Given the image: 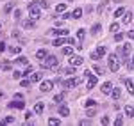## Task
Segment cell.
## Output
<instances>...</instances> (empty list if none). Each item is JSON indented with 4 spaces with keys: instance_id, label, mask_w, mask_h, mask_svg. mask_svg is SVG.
<instances>
[{
    "instance_id": "35",
    "label": "cell",
    "mask_w": 134,
    "mask_h": 126,
    "mask_svg": "<svg viewBox=\"0 0 134 126\" xmlns=\"http://www.w3.org/2000/svg\"><path fill=\"white\" fill-rule=\"evenodd\" d=\"M2 69H4V71H9V69H11V64L9 62H4V64H2Z\"/></svg>"
},
{
    "instance_id": "39",
    "label": "cell",
    "mask_w": 134,
    "mask_h": 126,
    "mask_svg": "<svg viewBox=\"0 0 134 126\" xmlns=\"http://www.w3.org/2000/svg\"><path fill=\"white\" fill-rule=\"evenodd\" d=\"M18 62H20V64H29V61H27V57H20Z\"/></svg>"
},
{
    "instance_id": "17",
    "label": "cell",
    "mask_w": 134,
    "mask_h": 126,
    "mask_svg": "<svg viewBox=\"0 0 134 126\" xmlns=\"http://www.w3.org/2000/svg\"><path fill=\"white\" fill-rule=\"evenodd\" d=\"M125 116H127V117H132L134 116V107H131V105L125 107Z\"/></svg>"
},
{
    "instance_id": "19",
    "label": "cell",
    "mask_w": 134,
    "mask_h": 126,
    "mask_svg": "<svg viewBox=\"0 0 134 126\" xmlns=\"http://www.w3.org/2000/svg\"><path fill=\"white\" fill-rule=\"evenodd\" d=\"M72 53H73L72 46H64V48H63V55H72Z\"/></svg>"
},
{
    "instance_id": "4",
    "label": "cell",
    "mask_w": 134,
    "mask_h": 126,
    "mask_svg": "<svg viewBox=\"0 0 134 126\" xmlns=\"http://www.w3.org/2000/svg\"><path fill=\"white\" fill-rule=\"evenodd\" d=\"M84 76L88 78V89H93V87L97 85V76L90 73V69H86V71H84Z\"/></svg>"
},
{
    "instance_id": "9",
    "label": "cell",
    "mask_w": 134,
    "mask_h": 126,
    "mask_svg": "<svg viewBox=\"0 0 134 126\" xmlns=\"http://www.w3.org/2000/svg\"><path fill=\"white\" fill-rule=\"evenodd\" d=\"M111 91H113V84H111V82H105V84L102 85V92L104 94H111Z\"/></svg>"
},
{
    "instance_id": "33",
    "label": "cell",
    "mask_w": 134,
    "mask_h": 126,
    "mask_svg": "<svg viewBox=\"0 0 134 126\" xmlns=\"http://www.w3.org/2000/svg\"><path fill=\"white\" fill-rule=\"evenodd\" d=\"M84 36H86L84 29H79V32H77V37H79V39H84Z\"/></svg>"
},
{
    "instance_id": "34",
    "label": "cell",
    "mask_w": 134,
    "mask_h": 126,
    "mask_svg": "<svg viewBox=\"0 0 134 126\" xmlns=\"http://www.w3.org/2000/svg\"><path fill=\"white\" fill-rule=\"evenodd\" d=\"M114 39H116V41L120 43L122 39H124V34H120V32H116V34H114Z\"/></svg>"
},
{
    "instance_id": "10",
    "label": "cell",
    "mask_w": 134,
    "mask_h": 126,
    "mask_svg": "<svg viewBox=\"0 0 134 126\" xmlns=\"http://www.w3.org/2000/svg\"><path fill=\"white\" fill-rule=\"evenodd\" d=\"M124 82H125V85H127V91L132 94V92H134V82H132V80H129V78H125Z\"/></svg>"
},
{
    "instance_id": "45",
    "label": "cell",
    "mask_w": 134,
    "mask_h": 126,
    "mask_svg": "<svg viewBox=\"0 0 134 126\" xmlns=\"http://www.w3.org/2000/svg\"><path fill=\"white\" fill-rule=\"evenodd\" d=\"M98 57H100V55H98V53H97V52H95V53H91V59H93V61H97Z\"/></svg>"
},
{
    "instance_id": "16",
    "label": "cell",
    "mask_w": 134,
    "mask_h": 126,
    "mask_svg": "<svg viewBox=\"0 0 134 126\" xmlns=\"http://www.w3.org/2000/svg\"><path fill=\"white\" fill-rule=\"evenodd\" d=\"M47 55H48V52H47V50H38V52H36V57H38L40 61H43Z\"/></svg>"
},
{
    "instance_id": "8",
    "label": "cell",
    "mask_w": 134,
    "mask_h": 126,
    "mask_svg": "<svg viewBox=\"0 0 134 126\" xmlns=\"http://www.w3.org/2000/svg\"><path fill=\"white\" fill-rule=\"evenodd\" d=\"M9 108H25V101H16V98H14V101L9 103Z\"/></svg>"
},
{
    "instance_id": "21",
    "label": "cell",
    "mask_w": 134,
    "mask_h": 126,
    "mask_svg": "<svg viewBox=\"0 0 134 126\" xmlns=\"http://www.w3.org/2000/svg\"><path fill=\"white\" fill-rule=\"evenodd\" d=\"M100 29H102V25H100V23H97V25H93L91 32H93V34H95V36H97V34H98V32H100Z\"/></svg>"
},
{
    "instance_id": "23",
    "label": "cell",
    "mask_w": 134,
    "mask_h": 126,
    "mask_svg": "<svg viewBox=\"0 0 134 126\" xmlns=\"http://www.w3.org/2000/svg\"><path fill=\"white\" fill-rule=\"evenodd\" d=\"M23 27H25V29H32V27H34V21L32 20H25L23 21Z\"/></svg>"
},
{
    "instance_id": "38",
    "label": "cell",
    "mask_w": 134,
    "mask_h": 126,
    "mask_svg": "<svg viewBox=\"0 0 134 126\" xmlns=\"http://www.w3.org/2000/svg\"><path fill=\"white\" fill-rule=\"evenodd\" d=\"M13 78H14V80L21 78V73H20V71H14V73H13Z\"/></svg>"
},
{
    "instance_id": "12",
    "label": "cell",
    "mask_w": 134,
    "mask_h": 126,
    "mask_svg": "<svg viewBox=\"0 0 134 126\" xmlns=\"http://www.w3.org/2000/svg\"><path fill=\"white\" fill-rule=\"evenodd\" d=\"M59 114H61V116H64V117L70 116V108H68L66 105H61V107H59Z\"/></svg>"
},
{
    "instance_id": "37",
    "label": "cell",
    "mask_w": 134,
    "mask_h": 126,
    "mask_svg": "<svg viewBox=\"0 0 134 126\" xmlns=\"http://www.w3.org/2000/svg\"><path fill=\"white\" fill-rule=\"evenodd\" d=\"M111 30H113V32L120 30V25H118V23H113V25H111Z\"/></svg>"
},
{
    "instance_id": "27",
    "label": "cell",
    "mask_w": 134,
    "mask_h": 126,
    "mask_svg": "<svg viewBox=\"0 0 134 126\" xmlns=\"http://www.w3.org/2000/svg\"><path fill=\"white\" fill-rule=\"evenodd\" d=\"M52 34L59 37V36H66V34H68V30H52Z\"/></svg>"
},
{
    "instance_id": "5",
    "label": "cell",
    "mask_w": 134,
    "mask_h": 126,
    "mask_svg": "<svg viewBox=\"0 0 134 126\" xmlns=\"http://www.w3.org/2000/svg\"><path fill=\"white\" fill-rule=\"evenodd\" d=\"M82 82V78H79V76H75V78H70V80H66V82H63V85L66 87V89H70V87H73V85H79Z\"/></svg>"
},
{
    "instance_id": "18",
    "label": "cell",
    "mask_w": 134,
    "mask_h": 126,
    "mask_svg": "<svg viewBox=\"0 0 134 126\" xmlns=\"http://www.w3.org/2000/svg\"><path fill=\"white\" fill-rule=\"evenodd\" d=\"M132 21V14L131 12H125V16H124V25H129Z\"/></svg>"
},
{
    "instance_id": "13",
    "label": "cell",
    "mask_w": 134,
    "mask_h": 126,
    "mask_svg": "<svg viewBox=\"0 0 134 126\" xmlns=\"http://www.w3.org/2000/svg\"><path fill=\"white\" fill-rule=\"evenodd\" d=\"M129 53H131V44H124V46H122V55L127 59V57H129Z\"/></svg>"
},
{
    "instance_id": "47",
    "label": "cell",
    "mask_w": 134,
    "mask_h": 126,
    "mask_svg": "<svg viewBox=\"0 0 134 126\" xmlns=\"http://www.w3.org/2000/svg\"><path fill=\"white\" fill-rule=\"evenodd\" d=\"M5 50V43H0V52H4Z\"/></svg>"
},
{
    "instance_id": "3",
    "label": "cell",
    "mask_w": 134,
    "mask_h": 126,
    "mask_svg": "<svg viewBox=\"0 0 134 126\" xmlns=\"http://www.w3.org/2000/svg\"><path fill=\"white\" fill-rule=\"evenodd\" d=\"M109 69H111V73H118V69H120V61H118V57L116 55H109Z\"/></svg>"
},
{
    "instance_id": "11",
    "label": "cell",
    "mask_w": 134,
    "mask_h": 126,
    "mask_svg": "<svg viewBox=\"0 0 134 126\" xmlns=\"http://www.w3.org/2000/svg\"><path fill=\"white\" fill-rule=\"evenodd\" d=\"M43 80V73H32L31 75V82H41Z\"/></svg>"
},
{
    "instance_id": "42",
    "label": "cell",
    "mask_w": 134,
    "mask_h": 126,
    "mask_svg": "<svg viewBox=\"0 0 134 126\" xmlns=\"http://www.w3.org/2000/svg\"><path fill=\"white\" fill-rule=\"evenodd\" d=\"M122 123H124V119H122V117H116V121H114V124H118V126H120Z\"/></svg>"
},
{
    "instance_id": "29",
    "label": "cell",
    "mask_w": 134,
    "mask_h": 126,
    "mask_svg": "<svg viewBox=\"0 0 134 126\" xmlns=\"http://www.w3.org/2000/svg\"><path fill=\"white\" fill-rule=\"evenodd\" d=\"M84 107H86V108H88V107H97V101H95V100H88V101L84 103Z\"/></svg>"
},
{
    "instance_id": "36",
    "label": "cell",
    "mask_w": 134,
    "mask_h": 126,
    "mask_svg": "<svg viewBox=\"0 0 134 126\" xmlns=\"http://www.w3.org/2000/svg\"><path fill=\"white\" fill-rule=\"evenodd\" d=\"M40 5H41V9H47V7H48V2H45V0H40Z\"/></svg>"
},
{
    "instance_id": "43",
    "label": "cell",
    "mask_w": 134,
    "mask_h": 126,
    "mask_svg": "<svg viewBox=\"0 0 134 126\" xmlns=\"http://www.w3.org/2000/svg\"><path fill=\"white\" fill-rule=\"evenodd\" d=\"M95 71H97L98 75H102V73H104V71H102V68H100V66H95Z\"/></svg>"
},
{
    "instance_id": "30",
    "label": "cell",
    "mask_w": 134,
    "mask_h": 126,
    "mask_svg": "<svg viewBox=\"0 0 134 126\" xmlns=\"http://www.w3.org/2000/svg\"><path fill=\"white\" fill-rule=\"evenodd\" d=\"M13 123H14V117H5L2 121V124H13Z\"/></svg>"
},
{
    "instance_id": "28",
    "label": "cell",
    "mask_w": 134,
    "mask_h": 126,
    "mask_svg": "<svg viewBox=\"0 0 134 126\" xmlns=\"http://www.w3.org/2000/svg\"><path fill=\"white\" fill-rule=\"evenodd\" d=\"M63 100H64V94H63V92H61V94H55V96H54V101H57V103H61Z\"/></svg>"
},
{
    "instance_id": "20",
    "label": "cell",
    "mask_w": 134,
    "mask_h": 126,
    "mask_svg": "<svg viewBox=\"0 0 134 126\" xmlns=\"http://www.w3.org/2000/svg\"><path fill=\"white\" fill-rule=\"evenodd\" d=\"M55 11H57V12H64V11H66V4H57V5H55Z\"/></svg>"
},
{
    "instance_id": "44",
    "label": "cell",
    "mask_w": 134,
    "mask_h": 126,
    "mask_svg": "<svg viewBox=\"0 0 134 126\" xmlns=\"http://www.w3.org/2000/svg\"><path fill=\"white\" fill-rule=\"evenodd\" d=\"M11 9H13V4H7V5H5V9H4V11H5V12H9Z\"/></svg>"
},
{
    "instance_id": "15",
    "label": "cell",
    "mask_w": 134,
    "mask_h": 126,
    "mask_svg": "<svg viewBox=\"0 0 134 126\" xmlns=\"http://www.w3.org/2000/svg\"><path fill=\"white\" fill-rule=\"evenodd\" d=\"M43 110H45V105L43 103H36L34 105V114H41Z\"/></svg>"
},
{
    "instance_id": "14",
    "label": "cell",
    "mask_w": 134,
    "mask_h": 126,
    "mask_svg": "<svg viewBox=\"0 0 134 126\" xmlns=\"http://www.w3.org/2000/svg\"><path fill=\"white\" fill-rule=\"evenodd\" d=\"M81 16H82V9H81V7H77V9L72 12V18H73V20H79Z\"/></svg>"
},
{
    "instance_id": "25",
    "label": "cell",
    "mask_w": 134,
    "mask_h": 126,
    "mask_svg": "<svg viewBox=\"0 0 134 126\" xmlns=\"http://www.w3.org/2000/svg\"><path fill=\"white\" fill-rule=\"evenodd\" d=\"M66 43V39H63V37H57L55 41H54V46H61V44H64Z\"/></svg>"
},
{
    "instance_id": "41",
    "label": "cell",
    "mask_w": 134,
    "mask_h": 126,
    "mask_svg": "<svg viewBox=\"0 0 134 126\" xmlns=\"http://www.w3.org/2000/svg\"><path fill=\"white\" fill-rule=\"evenodd\" d=\"M31 73H32V68H31V66H29V68L25 69V73H23V75H25V76H31Z\"/></svg>"
},
{
    "instance_id": "26",
    "label": "cell",
    "mask_w": 134,
    "mask_h": 126,
    "mask_svg": "<svg viewBox=\"0 0 134 126\" xmlns=\"http://www.w3.org/2000/svg\"><path fill=\"white\" fill-rule=\"evenodd\" d=\"M97 53H98V55H105V53H107V48H105V46H98V48H97Z\"/></svg>"
},
{
    "instance_id": "2",
    "label": "cell",
    "mask_w": 134,
    "mask_h": 126,
    "mask_svg": "<svg viewBox=\"0 0 134 126\" xmlns=\"http://www.w3.org/2000/svg\"><path fill=\"white\" fill-rule=\"evenodd\" d=\"M40 9H41L40 0H38V2H31V4H29V14H31L32 20H38V18H40Z\"/></svg>"
},
{
    "instance_id": "7",
    "label": "cell",
    "mask_w": 134,
    "mask_h": 126,
    "mask_svg": "<svg viewBox=\"0 0 134 126\" xmlns=\"http://www.w3.org/2000/svg\"><path fill=\"white\" fill-rule=\"evenodd\" d=\"M82 62H84V59L81 55H72V59H70V64L72 66H81Z\"/></svg>"
},
{
    "instance_id": "48",
    "label": "cell",
    "mask_w": 134,
    "mask_h": 126,
    "mask_svg": "<svg viewBox=\"0 0 134 126\" xmlns=\"http://www.w3.org/2000/svg\"><path fill=\"white\" fill-rule=\"evenodd\" d=\"M127 36H129V37H131V39H132V41H134V30H131V32H129V34H127Z\"/></svg>"
},
{
    "instance_id": "1",
    "label": "cell",
    "mask_w": 134,
    "mask_h": 126,
    "mask_svg": "<svg viewBox=\"0 0 134 126\" xmlns=\"http://www.w3.org/2000/svg\"><path fill=\"white\" fill-rule=\"evenodd\" d=\"M57 64H59V59L54 55H47L45 61H41V66L45 69H54V68H57Z\"/></svg>"
},
{
    "instance_id": "31",
    "label": "cell",
    "mask_w": 134,
    "mask_h": 126,
    "mask_svg": "<svg viewBox=\"0 0 134 126\" xmlns=\"http://www.w3.org/2000/svg\"><path fill=\"white\" fill-rule=\"evenodd\" d=\"M48 124H50V126L59 124V119H55V117H50V119H48Z\"/></svg>"
},
{
    "instance_id": "49",
    "label": "cell",
    "mask_w": 134,
    "mask_h": 126,
    "mask_svg": "<svg viewBox=\"0 0 134 126\" xmlns=\"http://www.w3.org/2000/svg\"><path fill=\"white\" fill-rule=\"evenodd\" d=\"M2 98H4V92H2V91H0V100H2Z\"/></svg>"
},
{
    "instance_id": "24",
    "label": "cell",
    "mask_w": 134,
    "mask_h": 126,
    "mask_svg": "<svg viewBox=\"0 0 134 126\" xmlns=\"http://www.w3.org/2000/svg\"><path fill=\"white\" fill-rule=\"evenodd\" d=\"M111 96H113L114 100H118V98H120V89H118V87L113 89V91H111Z\"/></svg>"
},
{
    "instance_id": "46",
    "label": "cell",
    "mask_w": 134,
    "mask_h": 126,
    "mask_svg": "<svg viewBox=\"0 0 134 126\" xmlns=\"http://www.w3.org/2000/svg\"><path fill=\"white\" fill-rule=\"evenodd\" d=\"M102 124H109V119L107 117H102Z\"/></svg>"
},
{
    "instance_id": "50",
    "label": "cell",
    "mask_w": 134,
    "mask_h": 126,
    "mask_svg": "<svg viewBox=\"0 0 134 126\" xmlns=\"http://www.w3.org/2000/svg\"><path fill=\"white\" fill-rule=\"evenodd\" d=\"M132 66H134V55H132Z\"/></svg>"
},
{
    "instance_id": "40",
    "label": "cell",
    "mask_w": 134,
    "mask_h": 126,
    "mask_svg": "<svg viewBox=\"0 0 134 126\" xmlns=\"http://www.w3.org/2000/svg\"><path fill=\"white\" fill-rule=\"evenodd\" d=\"M31 85V80H21V87H29Z\"/></svg>"
},
{
    "instance_id": "22",
    "label": "cell",
    "mask_w": 134,
    "mask_h": 126,
    "mask_svg": "<svg viewBox=\"0 0 134 126\" xmlns=\"http://www.w3.org/2000/svg\"><path fill=\"white\" fill-rule=\"evenodd\" d=\"M122 14H125V9H124V7H118V9L114 11V18H118V16H122Z\"/></svg>"
},
{
    "instance_id": "32",
    "label": "cell",
    "mask_w": 134,
    "mask_h": 126,
    "mask_svg": "<svg viewBox=\"0 0 134 126\" xmlns=\"http://www.w3.org/2000/svg\"><path fill=\"white\" fill-rule=\"evenodd\" d=\"M9 52H11V53H14V55H16V53H20L21 50H20V46H11V48H9Z\"/></svg>"
},
{
    "instance_id": "6",
    "label": "cell",
    "mask_w": 134,
    "mask_h": 126,
    "mask_svg": "<svg viewBox=\"0 0 134 126\" xmlns=\"http://www.w3.org/2000/svg\"><path fill=\"white\" fill-rule=\"evenodd\" d=\"M52 87H54V84H52L50 80H41V87L40 89H41L43 92H50Z\"/></svg>"
}]
</instances>
